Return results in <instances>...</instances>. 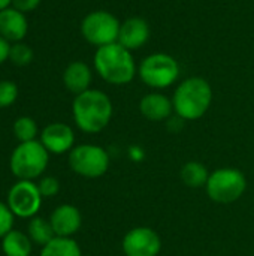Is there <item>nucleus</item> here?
I'll list each match as a JSON object with an SVG mask.
<instances>
[{"label":"nucleus","instance_id":"obj_1","mask_svg":"<svg viewBox=\"0 0 254 256\" xmlns=\"http://www.w3.org/2000/svg\"><path fill=\"white\" fill-rule=\"evenodd\" d=\"M114 112L109 96L97 88L76 94L72 102V116L76 128L84 134H99L111 122Z\"/></svg>","mask_w":254,"mask_h":256},{"label":"nucleus","instance_id":"obj_2","mask_svg":"<svg viewBox=\"0 0 254 256\" xmlns=\"http://www.w3.org/2000/svg\"><path fill=\"white\" fill-rule=\"evenodd\" d=\"M93 64L97 75L112 86H126L138 74L132 51L118 42L99 46L94 52Z\"/></svg>","mask_w":254,"mask_h":256},{"label":"nucleus","instance_id":"obj_3","mask_svg":"<svg viewBox=\"0 0 254 256\" xmlns=\"http://www.w3.org/2000/svg\"><path fill=\"white\" fill-rule=\"evenodd\" d=\"M213 102V88L202 76L183 80L174 92V112L181 120H199L207 114Z\"/></svg>","mask_w":254,"mask_h":256},{"label":"nucleus","instance_id":"obj_4","mask_svg":"<svg viewBox=\"0 0 254 256\" xmlns=\"http://www.w3.org/2000/svg\"><path fill=\"white\" fill-rule=\"evenodd\" d=\"M49 162V152L37 140L28 142H19L9 160L10 172L18 180H30L40 177Z\"/></svg>","mask_w":254,"mask_h":256},{"label":"nucleus","instance_id":"obj_5","mask_svg":"<svg viewBox=\"0 0 254 256\" xmlns=\"http://www.w3.org/2000/svg\"><path fill=\"white\" fill-rule=\"evenodd\" d=\"M138 75L141 81L151 88H168L178 80L180 64L175 57L166 52H154L141 62Z\"/></svg>","mask_w":254,"mask_h":256},{"label":"nucleus","instance_id":"obj_6","mask_svg":"<svg viewBox=\"0 0 254 256\" xmlns=\"http://www.w3.org/2000/svg\"><path fill=\"white\" fill-rule=\"evenodd\" d=\"M205 189L210 200L214 202L231 204L244 195L247 180L246 176L237 168H219L210 174Z\"/></svg>","mask_w":254,"mask_h":256},{"label":"nucleus","instance_id":"obj_7","mask_svg":"<svg viewBox=\"0 0 254 256\" xmlns=\"http://www.w3.org/2000/svg\"><path fill=\"white\" fill-rule=\"evenodd\" d=\"M70 170L84 178H99L109 170L108 152L96 144H79L69 152Z\"/></svg>","mask_w":254,"mask_h":256},{"label":"nucleus","instance_id":"obj_8","mask_svg":"<svg viewBox=\"0 0 254 256\" xmlns=\"http://www.w3.org/2000/svg\"><path fill=\"white\" fill-rule=\"evenodd\" d=\"M121 22L114 14L99 9L84 16L81 21V34L88 44L99 48L117 42Z\"/></svg>","mask_w":254,"mask_h":256},{"label":"nucleus","instance_id":"obj_9","mask_svg":"<svg viewBox=\"0 0 254 256\" xmlns=\"http://www.w3.org/2000/svg\"><path fill=\"white\" fill-rule=\"evenodd\" d=\"M42 195L36 183L30 180H18L7 192V207L15 218L31 219L42 206Z\"/></svg>","mask_w":254,"mask_h":256},{"label":"nucleus","instance_id":"obj_10","mask_svg":"<svg viewBox=\"0 0 254 256\" xmlns=\"http://www.w3.org/2000/svg\"><path fill=\"white\" fill-rule=\"evenodd\" d=\"M121 248L126 256H157L162 250V240L154 230L138 226L124 236Z\"/></svg>","mask_w":254,"mask_h":256},{"label":"nucleus","instance_id":"obj_11","mask_svg":"<svg viewBox=\"0 0 254 256\" xmlns=\"http://www.w3.org/2000/svg\"><path fill=\"white\" fill-rule=\"evenodd\" d=\"M39 141L49 152V154H64L75 147V134L69 124L55 122L42 129Z\"/></svg>","mask_w":254,"mask_h":256},{"label":"nucleus","instance_id":"obj_12","mask_svg":"<svg viewBox=\"0 0 254 256\" xmlns=\"http://www.w3.org/2000/svg\"><path fill=\"white\" fill-rule=\"evenodd\" d=\"M151 30L147 20L141 16H130L121 22L117 42L121 44L129 51H136L148 42Z\"/></svg>","mask_w":254,"mask_h":256},{"label":"nucleus","instance_id":"obj_13","mask_svg":"<svg viewBox=\"0 0 254 256\" xmlns=\"http://www.w3.org/2000/svg\"><path fill=\"white\" fill-rule=\"evenodd\" d=\"M49 222L55 237H72L79 231L82 225V216L75 206L61 204L51 213Z\"/></svg>","mask_w":254,"mask_h":256},{"label":"nucleus","instance_id":"obj_14","mask_svg":"<svg viewBox=\"0 0 254 256\" xmlns=\"http://www.w3.org/2000/svg\"><path fill=\"white\" fill-rule=\"evenodd\" d=\"M28 32V21L25 14L9 6L0 10V36L9 44L21 42Z\"/></svg>","mask_w":254,"mask_h":256},{"label":"nucleus","instance_id":"obj_15","mask_svg":"<svg viewBox=\"0 0 254 256\" xmlns=\"http://www.w3.org/2000/svg\"><path fill=\"white\" fill-rule=\"evenodd\" d=\"M139 112L150 122H163L168 120L174 112L172 99L163 93H148L139 102Z\"/></svg>","mask_w":254,"mask_h":256},{"label":"nucleus","instance_id":"obj_16","mask_svg":"<svg viewBox=\"0 0 254 256\" xmlns=\"http://www.w3.org/2000/svg\"><path fill=\"white\" fill-rule=\"evenodd\" d=\"M93 81V72L90 66L84 62H72L66 66L63 72V84L64 87L76 94L87 92Z\"/></svg>","mask_w":254,"mask_h":256},{"label":"nucleus","instance_id":"obj_17","mask_svg":"<svg viewBox=\"0 0 254 256\" xmlns=\"http://www.w3.org/2000/svg\"><path fill=\"white\" fill-rule=\"evenodd\" d=\"M31 243L28 234L12 230L1 238V252L4 256H30Z\"/></svg>","mask_w":254,"mask_h":256},{"label":"nucleus","instance_id":"obj_18","mask_svg":"<svg viewBox=\"0 0 254 256\" xmlns=\"http://www.w3.org/2000/svg\"><path fill=\"white\" fill-rule=\"evenodd\" d=\"M210 174L207 166L198 160H190L187 164H184V166L181 168V180L187 188H193V189H199L207 186V182L210 178Z\"/></svg>","mask_w":254,"mask_h":256},{"label":"nucleus","instance_id":"obj_19","mask_svg":"<svg viewBox=\"0 0 254 256\" xmlns=\"http://www.w3.org/2000/svg\"><path fill=\"white\" fill-rule=\"evenodd\" d=\"M81 248L72 237H54L39 256H81Z\"/></svg>","mask_w":254,"mask_h":256},{"label":"nucleus","instance_id":"obj_20","mask_svg":"<svg viewBox=\"0 0 254 256\" xmlns=\"http://www.w3.org/2000/svg\"><path fill=\"white\" fill-rule=\"evenodd\" d=\"M27 234L34 244H39L42 248L55 237V232L51 226L49 219H43L39 216H34L30 219L27 225Z\"/></svg>","mask_w":254,"mask_h":256},{"label":"nucleus","instance_id":"obj_21","mask_svg":"<svg viewBox=\"0 0 254 256\" xmlns=\"http://www.w3.org/2000/svg\"><path fill=\"white\" fill-rule=\"evenodd\" d=\"M12 130H13L15 138H16L19 142L34 141L36 136H37V134H39L37 123H36L31 117H27V116L18 117V118L13 122Z\"/></svg>","mask_w":254,"mask_h":256},{"label":"nucleus","instance_id":"obj_22","mask_svg":"<svg viewBox=\"0 0 254 256\" xmlns=\"http://www.w3.org/2000/svg\"><path fill=\"white\" fill-rule=\"evenodd\" d=\"M34 52L30 45L25 42H15L10 44V51H9V62L13 63L15 66H27L33 62Z\"/></svg>","mask_w":254,"mask_h":256},{"label":"nucleus","instance_id":"obj_23","mask_svg":"<svg viewBox=\"0 0 254 256\" xmlns=\"http://www.w3.org/2000/svg\"><path fill=\"white\" fill-rule=\"evenodd\" d=\"M18 99V86L10 80L0 81V110L7 108Z\"/></svg>","mask_w":254,"mask_h":256},{"label":"nucleus","instance_id":"obj_24","mask_svg":"<svg viewBox=\"0 0 254 256\" xmlns=\"http://www.w3.org/2000/svg\"><path fill=\"white\" fill-rule=\"evenodd\" d=\"M37 188H39L42 198H52L60 192V182L55 177L46 176L40 178V182L37 183Z\"/></svg>","mask_w":254,"mask_h":256},{"label":"nucleus","instance_id":"obj_25","mask_svg":"<svg viewBox=\"0 0 254 256\" xmlns=\"http://www.w3.org/2000/svg\"><path fill=\"white\" fill-rule=\"evenodd\" d=\"M13 213L7 207V204L0 201V238H3L9 231H12L13 226Z\"/></svg>","mask_w":254,"mask_h":256},{"label":"nucleus","instance_id":"obj_26","mask_svg":"<svg viewBox=\"0 0 254 256\" xmlns=\"http://www.w3.org/2000/svg\"><path fill=\"white\" fill-rule=\"evenodd\" d=\"M40 3H42V0H12L10 6L21 10L22 14H28V12L34 10Z\"/></svg>","mask_w":254,"mask_h":256},{"label":"nucleus","instance_id":"obj_27","mask_svg":"<svg viewBox=\"0 0 254 256\" xmlns=\"http://www.w3.org/2000/svg\"><path fill=\"white\" fill-rule=\"evenodd\" d=\"M9 51H10V44L0 36V64L9 60Z\"/></svg>","mask_w":254,"mask_h":256},{"label":"nucleus","instance_id":"obj_28","mask_svg":"<svg viewBox=\"0 0 254 256\" xmlns=\"http://www.w3.org/2000/svg\"><path fill=\"white\" fill-rule=\"evenodd\" d=\"M130 156H132L133 160L139 162L142 159V156H144V152L139 147H130Z\"/></svg>","mask_w":254,"mask_h":256},{"label":"nucleus","instance_id":"obj_29","mask_svg":"<svg viewBox=\"0 0 254 256\" xmlns=\"http://www.w3.org/2000/svg\"><path fill=\"white\" fill-rule=\"evenodd\" d=\"M10 4H12V0H0V10L9 8Z\"/></svg>","mask_w":254,"mask_h":256}]
</instances>
